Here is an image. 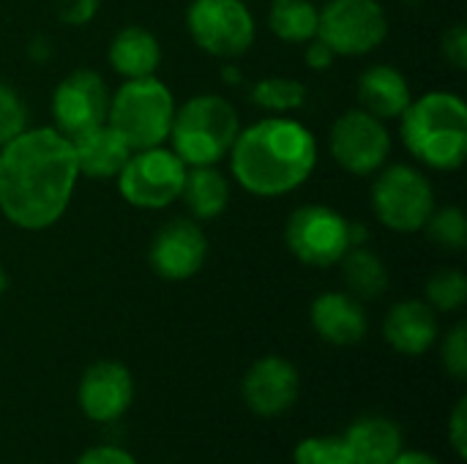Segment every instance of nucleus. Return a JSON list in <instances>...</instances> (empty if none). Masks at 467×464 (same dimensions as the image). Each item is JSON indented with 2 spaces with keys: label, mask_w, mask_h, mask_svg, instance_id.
<instances>
[{
  "label": "nucleus",
  "mask_w": 467,
  "mask_h": 464,
  "mask_svg": "<svg viewBox=\"0 0 467 464\" xmlns=\"http://www.w3.org/2000/svg\"><path fill=\"white\" fill-rule=\"evenodd\" d=\"M424 230L446 252H462L467 246V219L457 205L435 208Z\"/></svg>",
  "instance_id": "obj_27"
},
{
  "label": "nucleus",
  "mask_w": 467,
  "mask_h": 464,
  "mask_svg": "<svg viewBox=\"0 0 467 464\" xmlns=\"http://www.w3.org/2000/svg\"><path fill=\"white\" fill-rule=\"evenodd\" d=\"M74 145L55 126H27L0 148V213L25 232L55 227L77 191Z\"/></svg>",
  "instance_id": "obj_1"
},
{
  "label": "nucleus",
  "mask_w": 467,
  "mask_h": 464,
  "mask_svg": "<svg viewBox=\"0 0 467 464\" xmlns=\"http://www.w3.org/2000/svg\"><path fill=\"white\" fill-rule=\"evenodd\" d=\"M219 77H222V82H224V85H241V82H244V74H241V68H238V66H233V63L222 66Z\"/></svg>",
  "instance_id": "obj_38"
},
{
  "label": "nucleus",
  "mask_w": 467,
  "mask_h": 464,
  "mask_svg": "<svg viewBox=\"0 0 467 464\" xmlns=\"http://www.w3.org/2000/svg\"><path fill=\"white\" fill-rule=\"evenodd\" d=\"M192 41L213 57L235 60L254 44L257 25L244 0H194L186 8Z\"/></svg>",
  "instance_id": "obj_8"
},
{
  "label": "nucleus",
  "mask_w": 467,
  "mask_h": 464,
  "mask_svg": "<svg viewBox=\"0 0 467 464\" xmlns=\"http://www.w3.org/2000/svg\"><path fill=\"white\" fill-rule=\"evenodd\" d=\"M331 159L356 178H369L386 167L391 156V134L386 120L375 118L367 109L342 112L328 131Z\"/></svg>",
  "instance_id": "obj_11"
},
{
  "label": "nucleus",
  "mask_w": 467,
  "mask_h": 464,
  "mask_svg": "<svg viewBox=\"0 0 467 464\" xmlns=\"http://www.w3.org/2000/svg\"><path fill=\"white\" fill-rule=\"evenodd\" d=\"M52 55H55L52 38H47V36H33V38L27 41V57H30L33 63H47V60H52Z\"/></svg>",
  "instance_id": "obj_36"
},
{
  "label": "nucleus",
  "mask_w": 467,
  "mask_h": 464,
  "mask_svg": "<svg viewBox=\"0 0 467 464\" xmlns=\"http://www.w3.org/2000/svg\"><path fill=\"white\" fill-rule=\"evenodd\" d=\"M175 96L156 74L126 79L109 96L107 123L129 142L131 150L164 145L175 118Z\"/></svg>",
  "instance_id": "obj_5"
},
{
  "label": "nucleus",
  "mask_w": 467,
  "mask_h": 464,
  "mask_svg": "<svg viewBox=\"0 0 467 464\" xmlns=\"http://www.w3.org/2000/svg\"><path fill=\"white\" fill-rule=\"evenodd\" d=\"M342 265V279L348 284V293L358 301H375L380 295H386L389 290V268L383 263L380 254H375L372 249L361 246H350L345 252V257L339 260Z\"/></svg>",
  "instance_id": "obj_23"
},
{
  "label": "nucleus",
  "mask_w": 467,
  "mask_h": 464,
  "mask_svg": "<svg viewBox=\"0 0 467 464\" xmlns=\"http://www.w3.org/2000/svg\"><path fill=\"white\" fill-rule=\"evenodd\" d=\"M208 257V235L194 219H170L161 224L148 246V263L156 276L167 282H186L197 276Z\"/></svg>",
  "instance_id": "obj_13"
},
{
  "label": "nucleus",
  "mask_w": 467,
  "mask_h": 464,
  "mask_svg": "<svg viewBox=\"0 0 467 464\" xmlns=\"http://www.w3.org/2000/svg\"><path fill=\"white\" fill-rule=\"evenodd\" d=\"M249 98L271 115H290L306 104V85L293 77H263L252 85Z\"/></svg>",
  "instance_id": "obj_25"
},
{
  "label": "nucleus",
  "mask_w": 467,
  "mask_h": 464,
  "mask_svg": "<svg viewBox=\"0 0 467 464\" xmlns=\"http://www.w3.org/2000/svg\"><path fill=\"white\" fill-rule=\"evenodd\" d=\"M285 246L298 263L309 268H331L353 246L350 222L339 211L320 202L298 205L287 216Z\"/></svg>",
  "instance_id": "obj_9"
},
{
  "label": "nucleus",
  "mask_w": 467,
  "mask_h": 464,
  "mask_svg": "<svg viewBox=\"0 0 467 464\" xmlns=\"http://www.w3.org/2000/svg\"><path fill=\"white\" fill-rule=\"evenodd\" d=\"M441 55L454 71L467 68V27L462 22L451 25L441 38Z\"/></svg>",
  "instance_id": "obj_31"
},
{
  "label": "nucleus",
  "mask_w": 467,
  "mask_h": 464,
  "mask_svg": "<svg viewBox=\"0 0 467 464\" xmlns=\"http://www.w3.org/2000/svg\"><path fill=\"white\" fill-rule=\"evenodd\" d=\"M71 145H74V159H77L79 175L93 178V180L118 178V172L123 170V164L131 156L129 142L109 123L82 131L79 137L71 139Z\"/></svg>",
  "instance_id": "obj_19"
},
{
  "label": "nucleus",
  "mask_w": 467,
  "mask_h": 464,
  "mask_svg": "<svg viewBox=\"0 0 467 464\" xmlns=\"http://www.w3.org/2000/svg\"><path fill=\"white\" fill-rule=\"evenodd\" d=\"M77 399L82 413L96 424H112L134 402V377L120 361H96L85 369Z\"/></svg>",
  "instance_id": "obj_15"
},
{
  "label": "nucleus",
  "mask_w": 467,
  "mask_h": 464,
  "mask_svg": "<svg viewBox=\"0 0 467 464\" xmlns=\"http://www.w3.org/2000/svg\"><path fill=\"white\" fill-rule=\"evenodd\" d=\"M441 361H443V369L454 377V380H465L467 377V325L465 323H457L443 345H441Z\"/></svg>",
  "instance_id": "obj_30"
},
{
  "label": "nucleus",
  "mask_w": 467,
  "mask_h": 464,
  "mask_svg": "<svg viewBox=\"0 0 467 464\" xmlns=\"http://www.w3.org/2000/svg\"><path fill=\"white\" fill-rule=\"evenodd\" d=\"M375 219L391 232H421L435 211L430 178L410 164H389L375 172L369 191Z\"/></svg>",
  "instance_id": "obj_6"
},
{
  "label": "nucleus",
  "mask_w": 467,
  "mask_h": 464,
  "mask_svg": "<svg viewBox=\"0 0 467 464\" xmlns=\"http://www.w3.org/2000/svg\"><path fill=\"white\" fill-rule=\"evenodd\" d=\"M99 5H101V0H57L55 11L63 25L85 27L99 14Z\"/></svg>",
  "instance_id": "obj_32"
},
{
  "label": "nucleus",
  "mask_w": 467,
  "mask_h": 464,
  "mask_svg": "<svg viewBox=\"0 0 467 464\" xmlns=\"http://www.w3.org/2000/svg\"><path fill=\"white\" fill-rule=\"evenodd\" d=\"M230 175L263 200L298 191L317 167L315 134L290 115H268L241 126L230 148Z\"/></svg>",
  "instance_id": "obj_2"
},
{
  "label": "nucleus",
  "mask_w": 467,
  "mask_h": 464,
  "mask_svg": "<svg viewBox=\"0 0 467 464\" xmlns=\"http://www.w3.org/2000/svg\"><path fill=\"white\" fill-rule=\"evenodd\" d=\"M181 200L186 202L189 213L194 222H211L219 219L227 205H230V180L227 175L216 167H189Z\"/></svg>",
  "instance_id": "obj_22"
},
{
  "label": "nucleus",
  "mask_w": 467,
  "mask_h": 464,
  "mask_svg": "<svg viewBox=\"0 0 467 464\" xmlns=\"http://www.w3.org/2000/svg\"><path fill=\"white\" fill-rule=\"evenodd\" d=\"M186 164L172 153V148L156 145L131 150L129 161L118 172L120 197L140 211H161L181 200Z\"/></svg>",
  "instance_id": "obj_7"
},
{
  "label": "nucleus",
  "mask_w": 467,
  "mask_h": 464,
  "mask_svg": "<svg viewBox=\"0 0 467 464\" xmlns=\"http://www.w3.org/2000/svg\"><path fill=\"white\" fill-rule=\"evenodd\" d=\"M317 38L337 57H361L375 52L389 36V16L378 0H323Z\"/></svg>",
  "instance_id": "obj_10"
},
{
  "label": "nucleus",
  "mask_w": 467,
  "mask_h": 464,
  "mask_svg": "<svg viewBox=\"0 0 467 464\" xmlns=\"http://www.w3.org/2000/svg\"><path fill=\"white\" fill-rule=\"evenodd\" d=\"M77 464H137L134 457L118 446H96V449H88Z\"/></svg>",
  "instance_id": "obj_34"
},
{
  "label": "nucleus",
  "mask_w": 467,
  "mask_h": 464,
  "mask_svg": "<svg viewBox=\"0 0 467 464\" xmlns=\"http://www.w3.org/2000/svg\"><path fill=\"white\" fill-rule=\"evenodd\" d=\"M27 129V107L22 101V96L0 82V148L5 142H11L16 134H22Z\"/></svg>",
  "instance_id": "obj_29"
},
{
  "label": "nucleus",
  "mask_w": 467,
  "mask_h": 464,
  "mask_svg": "<svg viewBox=\"0 0 467 464\" xmlns=\"http://www.w3.org/2000/svg\"><path fill=\"white\" fill-rule=\"evenodd\" d=\"M438 314L427 301H400L383 320V336L400 356H424L438 342Z\"/></svg>",
  "instance_id": "obj_17"
},
{
  "label": "nucleus",
  "mask_w": 467,
  "mask_h": 464,
  "mask_svg": "<svg viewBox=\"0 0 467 464\" xmlns=\"http://www.w3.org/2000/svg\"><path fill=\"white\" fill-rule=\"evenodd\" d=\"M342 438L353 464H391L402 451V429L386 416H364Z\"/></svg>",
  "instance_id": "obj_21"
},
{
  "label": "nucleus",
  "mask_w": 467,
  "mask_h": 464,
  "mask_svg": "<svg viewBox=\"0 0 467 464\" xmlns=\"http://www.w3.org/2000/svg\"><path fill=\"white\" fill-rule=\"evenodd\" d=\"M408 153L438 172H454L467 159V104L449 90H430L400 115Z\"/></svg>",
  "instance_id": "obj_3"
},
{
  "label": "nucleus",
  "mask_w": 467,
  "mask_h": 464,
  "mask_svg": "<svg viewBox=\"0 0 467 464\" xmlns=\"http://www.w3.org/2000/svg\"><path fill=\"white\" fill-rule=\"evenodd\" d=\"M356 93H358L361 109L372 112L380 120L400 118L413 101L408 77L391 63H375L364 68L356 82Z\"/></svg>",
  "instance_id": "obj_18"
},
{
  "label": "nucleus",
  "mask_w": 467,
  "mask_h": 464,
  "mask_svg": "<svg viewBox=\"0 0 467 464\" xmlns=\"http://www.w3.org/2000/svg\"><path fill=\"white\" fill-rule=\"evenodd\" d=\"M241 131V115L219 93H197L175 107L170 142L186 167H208L227 159Z\"/></svg>",
  "instance_id": "obj_4"
},
{
  "label": "nucleus",
  "mask_w": 467,
  "mask_h": 464,
  "mask_svg": "<svg viewBox=\"0 0 467 464\" xmlns=\"http://www.w3.org/2000/svg\"><path fill=\"white\" fill-rule=\"evenodd\" d=\"M315 3H320V0H315Z\"/></svg>",
  "instance_id": "obj_40"
},
{
  "label": "nucleus",
  "mask_w": 467,
  "mask_h": 464,
  "mask_svg": "<svg viewBox=\"0 0 467 464\" xmlns=\"http://www.w3.org/2000/svg\"><path fill=\"white\" fill-rule=\"evenodd\" d=\"M107 60L109 68L123 79L153 77L161 66V44L148 27L126 25L112 36L107 46Z\"/></svg>",
  "instance_id": "obj_20"
},
{
  "label": "nucleus",
  "mask_w": 467,
  "mask_h": 464,
  "mask_svg": "<svg viewBox=\"0 0 467 464\" xmlns=\"http://www.w3.org/2000/svg\"><path fill=\"white\" fill-rule=\"evenodd\" d=\"M320 8L315 0H274L268 8V27L279 41L306 44L317 36Z\"/></svg>",
  "instance_id": "obj_24"
},
{
  "label": "nucleus",
  "mask_w": 467,
  "mask_h": 464,
  "mask_svg": "<svg viewBox=\"0 0 467 464\" xmlns=\"http://www.w3.org/2000/svg\"><path fill=\"white\" fill-rule=\"evenodd\" d=\"M109 88L101 74L93 68H74L68 71L52 90V126L74 139L88 129L107 123L109 112Z\"/></svg>",
  "instance_id": "obj_12"
},
{
  "label": "nucleus",
  "mask_w": 467,
  "mask_h": 464,
  "mask_svg": "<svg viewBox=\"0 0 467 464\" xmlns=\"http://www.w3.org/2000/svg\"><path fill=\"white\" fill-rule=\"evenodd\" d=\"M424 293L435 312H460L467 301V276L460 268H441L430 276Z\"/></svg>",
  "instance_id": "obj_26"
},
{
  "label": "nucleus",
  "mask_w": 467,
  "mask_h": 464,
  "mask_svg": "<svg viewBox=\"0 0 467 464\" xmlns=\"http://www.w3.org/2000/svg\"><path fill=\"white\" fill-rule=\"evenodd\" d=\"M449 440H451V446H454L457 457H460V459H465L467 457V399L465 397L457 402V407H454V413H451V418H449Z\"/></svg>",
  "instance_id": "obj_33"
},
{
  "label": "nucleus",
  "mask_w": 467,
  "mask_h": 464,
  "mask_svg": "<svg viewBox=\"0 0 467 464\" xmlns=\"http://www.w3.org/2000/svg\"><path fill=\"white\" fill-rule=\"evenodd\" d=\"M296 464H353L345 438H306L296 446L293 451Z\"/></svg>",
  "instance_id": "obj_28"
},
{
  "label": "nucleus",
  "mask_w": 467,
  "mask_h": 464,
  "mask_svg": "<svg viewBox=\"0 0 467 464\" xmlns=\"http://www.w3.org/2000/svg\"><path fill=\"white\" fill-rule=\"evenodd\" d=\"M309 320L315 334L334 347H353L364 342L369 331L367 309L350 293H323L312 301Z\"/></svg>",
  "instance_id": "obj_16"
},
{
  "label": "nucleus",
  "mask_w": 467,
  "mask_h": 464,
  "mask_svg": "<svg viewBox=\"0 0 467 464\" xmlns=\"http://www.w3.org/2000/svg\"><path fill=\"white\" fill-rule=\"evenodd\" d=\"M298 388H301L298 369L287 358L263 356L246 369L241 383V397L252 413L263 418H276L296 405Z\"/></svg>",
  "instance_id": "obj_14"
},
{
  "label": "nucleus",
  "mask_w": 467,
  "mask_h": 464,
  "mask_svg": "<svg viewBox=\"0 0 467 464\" xmlns=\"http://www.w3.org/2000/svg\"><path fill=\"white\" fill-rule=\"evenodd\" d=\"M5 290H8V273H5V268H3V263H0V298H3Z\"/></svg>",
  "instance_id": "obj_39"
},
{
  "label": "nucleus",
  "mask_w": 467,
  "mask_h": 464,
  "mask_svg": "<svg viewBox=\"0 0 467 464\" xmlns=\"http://www.w3.org/2000/svg\"><path fill=\"white\" fill-rule=\"evenodd\" d=\"M391 464H441L435 457L424 454V451H400V457Z\"/></svg>",
  "instance_id": "obj_37"
},
{
  "label": "nucleus",
  "mask_w": 467,
  "mask_h": 464,
  "mask_svg": "<svg viewBox=\"0 0 467 464\" xmlns=\"http://www.w3.org/2000/svg\"><path fill=\"white\" fill-rule=\"evenodd\" d=\"M337 55L331 52V46L326 41H320L317 36L312 41L304 44V63L312 68V71H328L334 66Z\"/></svg>",
  "instance_id": "obj_35"
}]
</instances>
